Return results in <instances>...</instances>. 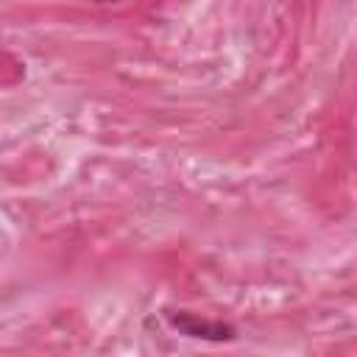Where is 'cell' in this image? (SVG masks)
<instances>
[{"label":"cell","mask_w":357,"mask_h":357,"mask_svg":"<svg viewBox=\"0 0 357 357\" xmlns=\"http://www.w3.org/2000/svg\"><path fill=\"white\" fill-rule=\"evenodd\" d=\"M162 315H165L167 326L173 332H178V335H184V337L212 340V343H223V340H234L237 337V329L231 324L201 318L198 312H190V310H173V307H167Z\"/></svg>","instance_id":"6da1fadb"}]
</instances>
